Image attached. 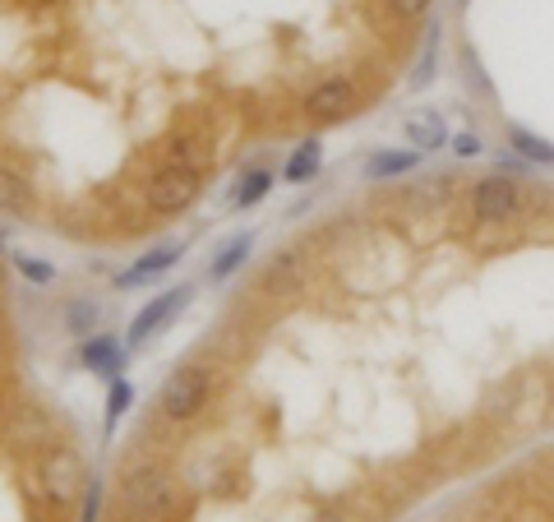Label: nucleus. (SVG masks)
Here are the masks:
<instances>
[{
	"label": "nucleus",
	"mask_w": 554,
	"mask_h": 522,
	"mask_svg": "<svg viewBox=\"0 0 554 522\" xmlns=\"http://www.w3.org/2000/svg\"><path fill=\"white\" fill-rule=\"evenodd\" d=\"M19 268H24V273H28L33 282H51V278H56V268L37 264V259H24V255H19Z\"/></svg>",
	"instance_id": "nucleus-20"
},
{
	"label": "nucleus",
	"mask_w": 554,
	"mask_h": 522,
	"mask_svg": "<svg viewBox=\"0 0 554 522\" xmlns=\"http://www.w3.org/2000/svg\"><path fill=\"white\" fill-rule=\"evenodd\" d=\"M185 296H190V287H181V292H167V296H157L153 305H144V310L134 315V324H130V342H144L157 324H167V319L185 305Z\"/></svg>",
	"instance_id": "nucleus-7"
},
{
	"label": "nucleus",
	"mask_w": 554,
	"mask_h": 522,
	"mask_svg": "<svg viewBox=\"0 0 554 522\" xmlns=\"http://www.w3.org/2000/svg\"><path fill=\"white\" fill-rule=\"evenodd\" d=\"M93 324H97V305H88V301L70 305V328L74 333H93Z\"/></svg>",
	"instance_id": "nucleus-18"
},
{
	"label": "nucleus",
	"mask_w": 554,
	"mask_h": 522,
	"mask_svg": "<svg viewBox=\"0 0 554 522\" xmlns=\"http://www.w3.org/2000/svg\"><path fill=\"white\" fill-rule=\"evenodd\" d=\"M84 365L88 370H102V375H116V370H121V347L111 338H93L84 347Z\"/></svg>",
	"instance_id": "nucleus-11"
},
{
	"label": "nucleus",
	"mask_w": 554,
	"mask_h": 522,
	"mask_svg": "<svg viewBox=\"0 0 554 522\" xmlns=\"http://www.w3.org/2000/svg\"><path fill=\"white\" fill-rule=\"evenodd\" d=\"M268 190H273V176H268V171H250V176H245V181L236 185L231 204H236V208H250V204H259V199H264Z\"/></svg>",
	"instance_id": "nucleus-13"
},
{
	"label": "nucleus",
	"mask_w": 554,
	"mask_h": 522,
	"mask_svg": "<svg viewBox=\"0 0 554 522\" xmlns=\"http://www.w3.org/2000/svg\"><path fill=\"white\" fill-rule=\"evenodd\" d=\"M388 10L398 14L402 24H411V19H421V14L430 10V0H388Z\"/></svg>",
	"instance_id": "nucleus-19"
},
{
	"label": "nucleus",
	"mask_w": 554,
	"mask_h": 522,
	"mask_svg": "<svg viewBox=\"0 0 554 522\" xmlns=\"http://www.w3.org/2000/svg\"><path fill=\"white\" fill-rule=\"evenodd\" d=\"M471 218L481 227H508L522 218V185L513 176H485L471 185Z\"/></svg>",
	"instance_id": "nucleus-1"
},
{
	"label": "nucleus",
	"mask_w": 554,
	"mask_h": 522,
	"mask_svg": "<svg viewBox=\"0 0 554 522\" xmlns=\"http://www.w3.org/2000/svg\"><path fill=\"white\" fill-rule=\"evenodd\" d=\"M208 389H213V375H208L204 365H181V370L162 384L157 402H162V412H167L171 421H190L208 402Z\"/></svg>",
	"instance_id": "nucleus-3"
},
{
	"label": "nucleus",
	"mask_w": 554,
	"mask_h": 522,
	"mask_svg": "<svg viewBox=\"0 0 554 522\" xmlns=\"http://www.w3.org/2000/svg\"><path fill=\"white\" fill-rule=\"evenodd\" d=\"M194 199H199V171L194 167L167 162L162 171L148 176V204H153L157 213H181V208H190Z\"/></svg>",
	"instance_id": "nucleus-4"
},
{
	"label": "nucleus",
	"mask_w": 554,
	"mask_h": 522,
	"mask_svg": "<svg viewBox=\"0 0 554 522\" xmlns=\"http://www.w3.org/2000/svg\"><path fill=\"white\" fill-rule=\"evenodd\" d=\"M176 255H181V245H176V241H171V245H157V250H148V255L139 259V264H134L130 273L121 278V287H130V282H144V278H153V273H162V268H171V264H176Z\"/></svg>",
	"instance_id": "nucleus-8"
},
{
	"label": "nucleus",
	"mask_w": 554,
	"mask_h": 522,
	"mask_svg": "<svg viewBox=\"0 0 554 522\" xmlns=\"http://www.w3.org/2000/svg\"><path fill=\"white\" fill-rule=\"evenodd\" d=\"M416 162H421V153H379V158H370L365 176H370V181H384V176H402V171H411Z\"/></svg>",
	"instance_id": "nucleus-12"
},
{
	"label": "nucleus",
	"mask_w": 554,
	"mask_h": 522,
	"mask_svg": "<svg viewBox=\"0 0 554 522\" xmlns=\"http://www.w3.org/2000/svg\"><path fill=\"white\" fill-rule=\"evenodd\" d=\"M314 171H319V144L310 139V144L296 148V158L282 167V181H305V176H314Z\"/></svg>",
	"instance_id": "nucleus-14"
},
{
	"label": "nucleus",
	"mask_w": 554,
	"mask_h": 522,
	"mask_svg": "<svg viewBox=\"0 0 554 522\" xmlns=\"http://www.w3.org/2000/svg\"><path fill=\"white\" fill-rule=\"evenodd\" d=\"M453 153H458V158H476V153H481V139H476V134H458V139H453Z\"/></svg>",
	"instance_id": "nucleus-21"
},
{
	"label": "nucleus",
	"mask_w": 554,
	"mask_h": 522,
	"mask_svg": "<svg viewBox=\"0 0 554 522\" xmlns=\"http://www.w3.org/2000/svg\"><path fill=\"white\" fill-rule=\"evenodd\" d=\"M33 208V190L24 185V176L0 167V213H28Z\"/></svg>",
	"instance_id": "nucleus-9"
},
{
	"label": "nucleus",
	"mask_w": 554,
	"mask_h": 522,
	"mask_svg": "<svg viewBox=\"0 0 554 522\" xmlns=\"http://www.w3.org/2000/svg\"><path fill=\"white\" fill-rule=\"evenodd\" d=\"M407 139L411 144H416V153H430V148H439L444 144V121H439V116H411L407 121Z\"/></svg>",
	"instance_id": "nucleus-10"
},
{
	"label": "nucleus",
	"mask_w": 554,
	"mask_h": 522,
	"mask_svg": "<svg viewBox=\"0 0 554 522\" xmlns=\"http://www.w3.org/2000/svg\"><path fill=\"white\" fill-rule=\"evenodd\" d=\"M130 402H134V389H130V384H111V398H107V425L121 421Z\"/></svg>",
	"instance_id": "nucleus-17"
},
{
	"label": "nucleus",
	"mask_w": 554,
	"mask_h": 522,
	"mask_svg": "<svg viewBox=\"0 0 554 522\" xmlns=\"http://www.w3.org/2000/svg\"><path fill=\"white\" fill-rule=\"evenodd\" d=\"M37 481H47V495L56 499V504H74V499L84 495V462H79V453L65 449V444H56V449L42 453V472H37Z\"/></svg>",
	"instance_id": "nucleus-5"
},
{
	"label": "nucleus",
	"mask_w": 554,
	"mask_h": 522,
	"mask_svg": "<svg viewBox=\"0 0 554 522\" xmlns=\"http://www.w3.org/2000/svg\"><path fill=\"white\" fill-rule=\"evenodd\" d=\"M356 102H361L356 84H351L347 74H338V79H324V84H314L310 93H305L301 111L310 116V121H319V125H333V121H347L351 111H356Z\"/></svg>",
	"instance_id": "nucleus-6"
},
{
	"label": "nucleus",
	"mask_w": 554,
	"mask_h": 522,
	"mask_svg": "<svg viewBox=\"0 0 554 522\" xmlns=\"http://www.w3.org/2000/svg\"><path fill=\"white\" fill-rule=\"evenodd\" d=\"M319 522H351V518H347V513H324Z\"/></svg>",
	"instance_id": "nucleus-23"
},
{
	"label": "nucleus",
	"mask_w": 554,
	"mask_h": 522,
	"mask_svg": "<svg viewBox=\"0 0 554 522\" xmlns=\"http://www.w3.org/2000/svg\"><path fill=\"white\" fill-rule=\"evenodd\" d=\"M513 148H518L522 158H531V162H554V148L541 144V139H531V134H522V130H513Z\"/></svg>",
	"instance_id": "nucleus-16"
},
{
	"label": "nucleus",
	"mask_w": 554,
	"mask_h": 522,
	"mask_svg": "<svg viewBox=\"0 0 554 522\" xmlns=\"http://www.w3.org/2000/svg\"><path fill=\"white\" fill-rule=\"evenodd\" d=\"M97 509H102V486L93 481V490H88V499H84V522H97Z\"/></svg>",
	"instance_id": "nucleus-22"
},
{
	"label": "nucleus",
	"mask_w": 554,
	"mask_h": 522,
	"mask_svg": "<svg viewBox=\"0 0 554 522\" xmlns=\"http://www.w3.org/2000/svg\"><path fill=\"white\" fill-rule=\"evenodd\" d=\"M125 509H130L134 518H144V522L171 518V513L181 509V490H176L171 476L144 467V472H134L130 481H125Z\"/></svg>",
	"instance_id": "nucleus-2"
},
{
	"label": "nucleus",
	"mask_w": 554,
	"mask_h": 522,
	"mask_svg": "<svg viewBox=\"0 0 554 522\" xmlns=\"http://www.w3.org/2000/svg\"><path fill=\"white\" fill-rule=\"evenodd\" d=\"M245 255H250V236H236L231 245H222V250H217V259H213V268H208V273H213V278H227V273L241 264Z\"/></svg>",
	"instance_id": "nucleus-15"
}]
</instances>
